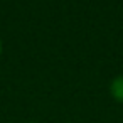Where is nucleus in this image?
Masks as SVG:
<instances>
[{"label": "nucleus", "instance_id": "f257e3e1", "mask_svg": "<svg viewBox=\"0 0 123 123\" xmlns=\"http://www.w3.org/2000/svg\"><path fill=\"white\" fill-rule=\"evenodd\" d=\"M110 94L115 101L123 103V74H118L110 83Z\"/></svg>", "mask_w": 123, "mask_h": 123}, {"label": "nucleus", "instance_id": "f03ea898", "mask_svg": "<svg viewBox=\"0 0 123 123\" xmlns=\"http://www.w3.org/2000/svg\"><path fill=\"white\" fill-rule=\"evenodd\" d=\"M2 52H4V44H2V39H0V56H2Z\"/></svg>", "mask_w": 123, "mask_h": 123}, {"label": "nucleus", "instance_id": "7ed1b4c3", "mask_svg": "<svg viewBox=\"0 0 123 123\" xmlns=\"http://www.w3.org/2000/svg\"><path fill=\"white\" fill-rule=\"evenodd\" d=\"M29 123H39V121H29Z\"/></svg>", "mask_w": 123, "mask_h": 123}]
</instances>
